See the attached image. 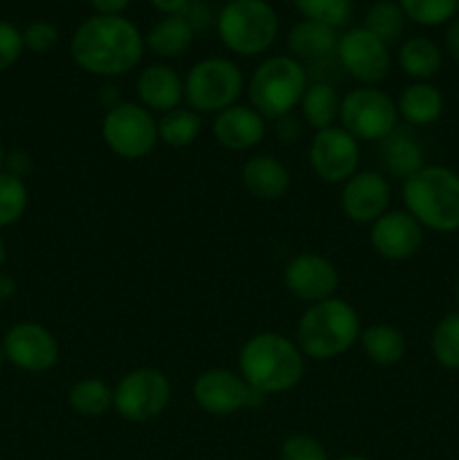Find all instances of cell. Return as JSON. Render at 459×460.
Returning a JSON list of instances; mask_svg holds the SVG:
<instances>
[{
  "label": "cell",
  "instance_id": "5",
  "mask_svg": "<svg viewBox=\"0 0 459 460\" xmlns=\"http://www.w3.org/2000/svg\"><path fill=\"white\" fill-rule=\"evenodd\" d=\"M214 27L228 52L255 58L277 40L279 16L268 0H228L216 13Z\"/></svg>",
  "mask_w": 459,
  "mask_h": 460
},
{
  "label": "cell",
  "instance_id": "30",
  "mask_svg": "<svg viewBox=\"0 0 459 460\" xmlns=\"http://www.w3.org/2000/svg\"><path fill=\"white\" fill-rule=\"evenodd\" d=\"M405 22H408V18H405L403 9L399 7L396 0H376L374 4H369L363 18L364 30L372 31L385 45H392L403 39Z\"/></svg>",
  "mask_w": 459,
  "mask_h": 460
},
{
  "label": "cell",
  "instance_id": "40",
  "mask_svg": "<svg viewBox=\"0 0 459 460\" xmlns=\"http://www.w3.org/2000/svg\"><path fill=\"white\" fill-rule=\"evenodd\" d=\"M274 135L282 144H295L302 137V119L295 115H284L274 119Z\"/></svg>",
  "mask_w": 459,
  "mask_h": 460
},
{
  "label": "cell",
  "instance_id": "18",
  "mask_svg": "<svg viewBox=\"0 0 459 460\" xmlns=\"http://www.w3.org/2000/svg\"><path fill=\"white\" fill-rule=\"evenodd\" d=\"M212 130L220 146L234 153H243L252 151L264 142L266 119L252 106L234 103L214 117Z\"/></svg>",
  "mask_w": 459,
  "mask_h": 460
},
{
  "label": "cell",
  "instance_id": "14",
  "mask_svg": "<svg viewBox=\"0 0 459 460\" xmlns=\"http://www.w3.org/2000/svg\"><path fill=\"white\" fill-rule=\"evenodd\" d=\"M4 358L12 367L25 373H48L58 362V341L43 323L18 322L3 335Z\"/></svg>",
  "mask_w": 459,
  "mask_h": 460
},
{
  "label": "cell",
  "instance_id": "43",
  "mask_svg": "<svg viewBox=\"0 0 459 460\" xmlns=\"http://www.w3.org/2000/svg\"><path fill=\"white\" fill-rule=\"evenodd\" d=\"M151 7L156 12H160L162 16H176V13H183L184 7L189 4V0H148Z\"/></svg>",
  "mask_w": 459,
  "mask_h": 460
},
{
  "label": "cell",
  "instance_id": "31",
  "mask_svg": "<svg viewBox=\"0 0 459 460\" xmlns=\"http://www.w3.org/2000/svg\"><path fill=\"white\" fill-rule=\"evenodd\" d=\"M304 21L322 22V25L342 30L354 18V0H292Z\"/></svg>",
  "mask_w": 459,
  "mask_h": 460
},
{
  "label": "cell",
  "instance_id": "37",
  "mask_svg": "<svg viewBox=\"0 0 459 460\" xmlns=\"http://www.w3.org/2000/svg\"><path fill=\"white\" fill-rule=\"evenodd\" d=\"M25 52L22 45V30H18L14 22L0 18V72L9 70L18 63V58Z\"/></svg>",
  "mask_w": 459,
  "mask_h": 460
},
{
  "label": "cell",
  "instance_id": "19",
  "mask_svg": "<svg viewBox=\"0 0 459 460\" xmlns=\"http://www.w3.org/2000/svg\"><path fill=\"white\" fill-rule=\"evenodd\" d=\"M138 99L147 111L165 112L176 111L184 102V76H180L166 63H151L138 76Z\"/></svg>",
  "mask_w": 459,
  "mask_h": 460
},
{
  "label": "cell",
  "instance_id": "13",
  "mask_svg": "<svg viewBox=\"0 0 459 460\" xmlns=\"http://www.w3.org/2000/svg\"><path fill=\"white\" fill-rule=\"evenodd\" d=\"M309 164L322 182L345 184L358 173L360 142L342 126L315 130L309 144Z\"/></svg>",
  "mask_w": 459,
  "mask_h": 460
},
{
  "label": "cell",
  "instance_id": "29",
  "mask_svg": "<svg viewBox=\"0 0 459 460\" xmlns=\"http://www.w3.org/2000/svg\"><path fill=\"white\" fill-rule=\"evenodd\" d=\"M202 130V117L192 108H176L158 119V139L169 148H187Z\"/></svg>",
  "mask_w": 459,
  "mask_h": 460
},
{
  "label": "cell",
  "instance_id": "27",
  "mask_svg": "<svg viewBox=\"0 0 459 460\" xmlns=\"http://www.w3.org/2000/svg\"><path fill=\"white\" fill-rule=\"evenodd\" d=\"M340 106L342 97L327 81H313V84H309L300 103L304 124H309L313 130H324L336 126V121L340 119Z\"/></svg>",
  "mask_w": 459,
  "mask_h": 460
},
{
  "label": "cell",
  "instance_id": "16",
  "mask_svg": "<svg viewBox=\"0 0 459 460\" xmlns=\"http://www.w3.org/2000/svg\"><path fill=\"white\" fill-rule=\"evenodd\" d=\"M392 184L378 171H358L342 184L340 209L351 223L374 225L390 211Z\"/></svg>",
  "mask_w": 459,
  "mask_h": 460
},
{
  "label": "cell",
  "instance_id": "1",
  "mask_svg": "<svg viewBox=\"0 0 459 460\" xmlns=\"http://www.w3.org/2000/svg\"><path fill=\"white\" fill-rule=\"evenodd\" d=\"M147 45L144 34L130 18L94 16L79 22L70 39V57L86 75L115 79L133 72L142 63Z\"/></svg>",
  "mask_w": 459,
  "mask_h": 460
},
{
  "label": "cell",
  "instance_id": "33",
  "mask_svg": "<svg viewBox=\"0 0 459 460\" xmlns=\"http://www.w3.org/2000/svg\"><path fill=\"white\" fill-rule=\"evenodd\" d=\"M432 358L448 371H459V313H450L432 331Z\"/></svg>",
  "mask_w": 459,
  "mask_h": 460
},
{
  "label": "cell",
  "instance_id": "24",
  "mask_svg": "<svg viewBox=\"0 0 459 460\" xmlns=\"http://www.w3.org/2000/svg\"><path fill=\"white\" fill-rule=\"evenodd\" d=\"M194 39H196L194 27L180 13H176V16H162L160 21L153 22L151 30L144 34V45L148 52L160 58H178L189 52Z\"/></svg>",
  "mask_w": 459,
  "mask_h": 460
},
{
  "label": "cell",
  "instance_id": "25",
  "mask_svg": "<svg viewBox=\"0 0 459 460\" xmlns=\"http://www.w3.org/2000/svg\"><path fill=\"white\" fill-rule=\"evenodd\" d=\"M396 63L400 72L412 81H430L444 66V52L428 36H410L400 43Z\"/></svg>",
  "mask_w": 459,
  "mask_h": 460
},
{
  "label": "cell",
  "instance_id": "7",
  "mask_svg": "<svg viewBox=\"0 0 459 460\" xmlns=\"http://www.w3.org/2000/svg\"><path fill=\"white\" fill-rule=\"evenodd\" d=\"M246 88L241 67L225 57L201 58L184 75V102L198 115H219L234 106Z\"/></svg>",
  "mask_w": 459,
  "mask_h": 460
},
{
  "label": "cell",
  "instance_id": "20",
  "mask_svg": "<svg viewBox=\"0 0 459 460\" xmlns=\"http://www.w3.org/2000/svg\"><path fill=\"white\" fill-rule=\"evenodd\" d=\"M241 184L256 200H279L291 189V171L274 155H255L241 166Z\"/></svg>",
  "mask_w": 459,
  "mask_h": 460
},
{
  "label": "cell",
  "instance_id": "10",
  "mask_svg": "<svg viewBox=\"0 0 459 460\" xmlns=\"http://www.w3.org/2000/svg\"><path fill=\"white\" fill-rule=\"evenodd\" d=\"M340 124L358 142H382L399 126L396 102L376 85H360L342 97Z\"/></svg>",
  "mask_w": 459,
  "mask_h": 460
},
{
  "label": "cell",
  "instance_id": "11",
  "mask_svg": "<svg viewBox=\"0 0 459 460\" xmlns=\"http://www.w3.org/2000/svg\"><path fill=\"white\" fill-rule=\"evenodd\" d=\"M194 402L210 416H234L243 409H255L264 402L238 371L207 368L194 380Z\"/></svg>",
  "mask_w": 459,
  "mask_h": 460
},
{
  "label": "cell",
  "instance_id": "26",
  "mask_svg": "<svg viewBox=\"0 0 459 460\" xmlns=\"http://www.w3.org/2000/svg\"><path fill=\"white\" fill-rule=\"evenodd\" d=\"M364 358L376 367H394L408 353V341L405 335L396 326L390 323H374L360 332L358 340Z\"/></svg>",
  "mask_w": 459,
  "mask_h": 460
},
{
  "label": "cell",
  "instance_id": "17",
  "mask_svg": "<svg viewBox=\"0 0 459 460\" xmlns=\"http://www.w3.org/2000/svg\"><path fill=\"white\" fill-rule=\"evenodd\" d=\"M426 229L405 209H390L369 229L374 252L385 261H408L418 254Z\"/></svg>",
  "mask_w": 459,
  "mask_h": 460
},
{
  "label": "cell",
  "instance_id": "45",
  "mask_svg": "<svg viewBox=\"0 0 459 460\" xmlns=\"http://www.w3.org/2000/svg\"><path fill=\"white\" fill-rule=\"evenodd\" d=\"M4 261H7V243H4V238L0 236V272H3Z\"/></svg>",
  "mask_w": 459,
  "mask_h": 460
},
{
  "label": "cell",
  "instance_id": "22",
  "mask_svg": "<svg viewBox=\"0 0 459 460\" xmlns=\"http://www.w3.org/2000/svg\"><path fill=\"white\" fill-rule=\"evenodd\" d=\"M338 30L333 27L322 25V22L304 21L291 27L286 36L288 49H291V57L297 58L300 63L309 61H327L328 57H336L338 48Z\"/></svg>",
  "mask_w": 459,
  "mask_h": 460
},
{
  "label": "cell",
  "instance_id": "36",
  "mask_svg": "<svg viewBox=\"0 0 459 460\" xmlns=\"http://www.w3.org/2000/svg\"><path fill=\"white\" fill-rule=\"evenodd\" d=\"M58 39L61 34L50 21H34L22 30V45L34 54H50L58 45Z\"/></svg>",
  "mask_w": 459,
  "mask_h": 460
},
{
  "label": "cell",
  "instance_id": "41",
  "mask_svg": "<svg viewBox=\"0 0 459 460\" xmlns=\"http://www.w3.org/2000/svg\"><path fill=\"white\" fill-rule=\"evenodd\" d=\"M94 13H104V16H122L129 9L133 0H88Z\"/></svg>",
  "mask_w": 459,
  "mask_h": 460
},
{
  "label": "cell",
  "instance_id": "2",
  "mask_svg": "<svg viewBox=\"0 0 459 460\" xmlns=\"http://www.w3.org/2000/svg\"><path fill=\"white\" fill-rule=\"evenodd\" d=\"M304 359L291 337L274 331L256 332L238 350V373L264 398L288 394L304 377Z\"/></svg>",
  "mask_w": 459,
  "mask_h": 460
},
{
  "label": "cell",
  "instance_id": "28",
  "mask_svg": "<svg viewBox=\"0 0 459 460\" xmlns=\"http://www.w3.org/2000/svg\"><path fill=\"white\" fill-rule=\"evenodd\" d=\"M68 404L81 418H99L112 409V386L99 377H81L68 391Z\"/></svg>",
  "mask_w": 459,
  "mask_h": 460
},
{
  "label": "cell",
  "instance_id": "12",
  "mask_svg": "<svg viewBox=\"0 0 459 460\" xmlns=\"http://www.w3.org/2000/svg\"><path fill=\"white\" fill-rule=\"evenodd\" d=\"M336 58L342 70L360 85H378L387 79L392 70L390 45L376 39L363 25L351 27L345 34H340Z\"/></svg>",
  "mask_w": 459,
  "mask_h": 460
},
{
  "label": "cell",
  "instance_id": "21",
  "mask_svg": "<svg viewBox=\"0 0 459 460\" xmlns=\"http://www.w3.org/2000/svg\"><path fill=\"white\" fill-rule=\"evenodd\" d=\"M381 162L387 173L408 180L426 166V151L412 130L396 126L381 142Z\"/></svg>",
  "mask_w": 459,
  "mask_h": 460
},
{
  "label": "cell",
  "instance_id": "49",
  "mask_svg": "<svg viewBox=\"0 0 459 460\" xmlns=\"http://www.w3.org/2000/svg\"><path fill=\"white\" fill-rule=\"evenodd\" d=\"M7 362V358H4V350H3V344H0V367H3V364Z\"/></svg>",
  "mask_w": 459,
  "mask_h": 460
},
{
  "label": "cell",
  "instance_id": "35",
  "mask_svg": "<svg viewBox=\"0 0 459 460\" xmlns=\"http://www.w3.org/2000/svg\"><path fill=\"white\" fill-rule=\"evenodd\" d=\"M279 460H328L327 449L309 434H291L282 443Z\"/></svg>",
  "mask_w": 459,
  "mask_h": 460
},
{
  "label": "cell",
  "instance_id": "44",
  "mask_svg": "<svg viewBox=\"0 0 459 460\" xmlns=\"http://www.w3.org/2000/svg\"><path fill=\"white\" fill-rule=\"evenodd\" d=\"M14 295H16V279L0 272V304H7L9 299H14Z\"/></svg>",
  "mask_w": 459,
  "mask_h": 460
},
{
  "label": "cell",
  "instance_id": "47",
  "mask_svg": "<svg viewBox=\"0 0 459 460\" xmlns=\"http://www.w3.org/2000/svg\"><path fill=\"white\" fill-rule=\"evenodd\" d=\"M338 460H372L367 456H358V454H346V456H340Z\"/></svg>",
  "mask_w": 459,
  "mask_h": 460
},
{
  "label": "cell",
  "instance_id": "48",
  "mask_svg": "<svg viewBox=\"0 0 459 460\" xmlns=\"http://www.w3.org/2000/svg\"><path fill=\"white\" fill-rule=\"evenodd\" d=\"M454 301H457L459 305V277H457V283H454Z\"/></svg>",
  "mask_w": 459,
  "mask_h": 460
},
{
  "label": "cell",
  "instance_id": "42",
  "mask_svg": "<svg viewBox=\"0 0 459 460\" xmlns=\"http://www.w3.org/2000/svg\"><path fill=\"white\" fill-rule=\"evenodd\" d=\"M444 45H446V52H448V57L453 58L454 63H459V16H454L453 21L446 25Z\"/></svg>",
  "mask_w": 459,
  "mask_h": 460
},
{
  "label": "cell",
  "instance_id": "6",
  "mask_svg": "<svg viewBox=\"0 0 459 460\" xmlns=\"http://www.w3.org/2000/svg\"><path fill=\"white\" fill-rule=\"evenodd\" d=\"M306 88L309 75L304 63L291 54H277L264 58L255 67L248 81V99L264 119L274 121L284 115H292L295 108H300Z\"/></svg>",
  "mask_w": 459,
  "mask_h": 460
},
{
  "label": "cell",
  "instance_id": "4",
  "mask_svg": "<svg viewBox=\"0 0 459 460\" xmlns=\"http://www.w3.org/2000/svg\"><path fill=\"white\" fill-rule=\"evenodd\" d=\"M400 198L408 214L423 229L436 234L459 232V173L441 164H426L403 180Z\"/></svg>",
  "mask_w": 459,
  "mask_h": 460
},
{
  "label": "cell",
  "instance_id": "32",
  "mask_svg": "<svg viewBox=\"0 0 459 460\" xmlns=\"http://www.w3.org/2000/svg\"><path fill=\"white\" fill-rule=\"evenodd\" d=\"M396 3L410 22L421 27L448 25L459 13V0H396Z\"/></svg>",
  "mask_w": 459,
  "mask_h": 460
},
{
  "label": "cell",
  "instance_id": "15",
  "mask_svg": "<svg viewBox=\"0 0 459 460\" xmlns=\"http://www.w3.org/2000/svg\"><path fill=\"white\" fill-rule=\"evenodd\" d=\"M338 286L340 274L333 261L315 252L292 256L284 268V288L291 292V296L309 305L336 296Z\"/></svg>",
  "mask_w": 459,
  "mask_h": 460
},
{
  "label": "cell",
  "instance_id": "38",
  "mask_svg": "<svg viewBox=\"0 0 459 460\" xmlns=\"http://www.w3.org/2000/svg\"><path fill=\"white\" fill-rule=\"evenodd\" d=\"M189 25L194 27V31H205L212 22L216 21V16L212 13V7L205 3V0H189V4L184 7V12L180 13Z\"/></svg>",
  "mask_w": 459,
  "mask_h": 460
},
{
  "label": "cell",
  "instance_id": "8",
  "mask_svg": "<svg viewBox=\"0 0 459 460\" xmlns=\"http://www.w3.org/2000/svg\"><path fill=\"white\" fill-rule=\"evenodd\" d=\"M102 137L122 160H142L160 142L153 112L135 102H120L108 108L102 119Z\"/></svg>",
  "mask_w": 459,
  "mask_h": 460
},
{
  "label": "cell",
  "instance_id": "23",
  "mask_svg": "<svg viewBox=\"0 0 459 460\" xmlns=\"http://www.w3.org/2000/svg\"><path fill=\"white\" fill-rule=\"evenodd\" d=\"M444 94L430 81H412L405 85L396 102L399 117L408 126H430L444 115Z\"/></svg>",
  "mask_w": 459,
  "mask_h": 460
},
{
  "label": "cell",
  "instance_id": "3",
  "mask_svg": "<svg viewBox=\"0 0 459 460\" xmlns=\"http://www.w3.org/2000/svg\"><path fill=\"white\" fill-rule=\"evenodd\" d=\"M360 314L349 301L331 296L310 304L295 328V341L304 358L328 362L354 349L360 340Z\"/></svg>",
  "mask_w": 459,
  "mask_h": 460
},
{
  "label": "cell",
  "instance_id": "9",
  "mask_svg": "<svg viewBox=\"0 0 459 460\" xmlns=\"http://www.w3.org/2000/svg\"><path fill=\"white\" fill-rule=\"evenodd\" d=\"M171 402V382L160 368L140 367L112 386V411L126 422H148Z\"/></svg>",
  "mask_w": 459,
  "mask_h": 460
},
{
  "label": "cell",
  "instance_id": "39",
  "mask_svg": "<svg viewBox=\"0 0 459 460\" xmlns=\"http://www.w3.org/2000/svg\"><path fill=\"white\" fill-rule=\"evenodd\" d=\"M32 169H34V160H32V155L25 148H12V151H7V157H4V171L7 173L25 180L32 173Z\"/></svg>",
  "mask_w": 459,
  "mask_h": 460
},
{
  "label": "cell",
  "instance_id": "34",
  "mask_svg": "<svg viewBox=\"0 0 459 460\" xmlns=\"http://www.w3.org/2000/svg\"><path fill=\"white\" fill-rule=\"evenodd\" d=\"M30 205V191L25 180L0 171V229L12 227L25 216Z\"/></svg>",
  "mask_w": 459,
  "mask_h": 460
},
{
  "label": "cell",
  "instance_id": "46",
  "mask_svg": "<svg viewBox=\"0 0 459 460\" xmlns=\"http://www.w3.org/2000/svg\"><path fill=\"white\" fill-rule=\"evenodd\" d=\"M4 157H7V148L0 142V171H4Z\"/></svg>",
  "mask_w": 459,
  "mask_h": 460
}]
</instances>
